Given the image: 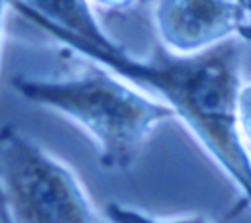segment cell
Here are the masks:
<instances>
[{
	"mask_svg": "<svg viewBox=\"0 0 251 223\" xmlns=\"http://www.w3.org/2000/svg\"><path fill=\"white\" fill-rule=\"evenodd\" d=\"M10 6L94 65L155 94L251 205V153L235 115L241 41L229 39L192 57H178L157 45L149 57L137 59L108 37L88 2H29V6L10 2Z\"/></svg>",
	"mask_w": 251,
	"mask_h": 223,
	"instance_id": "6da1fadb",
	"label": "cell"
},
{
	"mask_svg": "<svg viewBox=\"0 0 251 223\" xmlns=\"http://www.w3.org/2000/svg\"><path fill=\"white\" fill-rule=\"evenodd\" d=\"M16 90L75 121L100 151L104 170L133 164L151 131L175 112L100 65H90L63 78H14Z\"/></svg>",
	"mask_w": 251,
	"mask_h": 223,
	"instance_id": "7a4b0ae2",
	"label": "cell"
},
{
	"mask_svg": "<svg viewBox=\"0 0 251 223\" xmlns=\"http://www.w3.org/2000/svg\"><path fill=\"white\" fill-rule=\"evenodd\" d=\"M0 215L8 223H104L75 172L12 125L0 129Z\"/></svg>",
	"mask_w": 251,
	"mask_h": 223,
	"instance_id": "3957f363",
	"label": "cell"
},
{
	"mask_svg": "<svg viewBox=\"0 0 251 223\" xmlns=\"http://www.w3.org/2000/svg\"><path fill=\"white\" fill-rule=\"evenodd\" d=\"M153 23L161 47L192 57L235 37L251 43V2L161 0L153 4Z\"/></svg>",
	"mask_w": 251,
	"mask_h": 223,
	"instance_id": "277c9868",
	"label": "cell"
},
{
	"mask_svg": "<svg viewBox=\"0 0 251 223\" xmlns=\"http://www.w3.org/2000/svg\"><path fill=\"white\" fill-rule=\"evenodd\" d=\"M106 215L110 223H212L204 215H190V217H176V219H161L153 217L145 211H139L135 207L124 205L120 201H108L106 203Z\"/></svg>",
	"mask_w": 251,
	"mask_h": 223,
	"instance_id": "5b68a950",
	"label": "cell"
},
{
	"mask_svg": "<svg viewBox=\"0 0 251 223\" xmlns=\"http://www.w3.org/2000/svg\"><path fill=\"white\" fill-rule=\"evenodd\" d=\"M235 115H237L239 133H241L243 141L251 147V82L241 84V88L237 92Z\"/></svg>",
	"mask_w": 251,
	"mask_h": 223,
	"instance_id": "8992f818",
	"label": "cell"
},
{
	"mask_svg": "<svg viewBox=\"0 0 251 223\" xmlns=\"http://www.w3.org/2000/svg\"><path fill=\"white\" fill-rule=\"evenodd\" d=\"M10 4H6V2H0V45H2V23H4V14H6V8H8Z\"/></svg>",
	"mask_w": 251,
	"mask_h": 223,
	"instance_id": "52a82bcc",
	"label": "cell"
}]
</instances>
